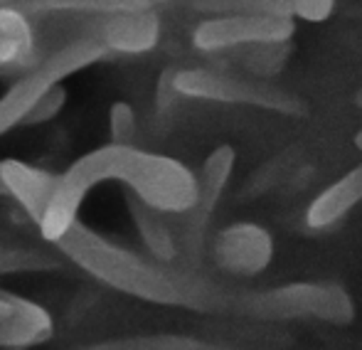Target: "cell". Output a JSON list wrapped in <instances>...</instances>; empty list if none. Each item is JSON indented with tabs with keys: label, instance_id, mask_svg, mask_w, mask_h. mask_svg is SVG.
Instances as JSON below:
<instances>
[{
	"label": "cell",
	"instance_id": "cell-2",
	"mask_svg": "<svg viewBox=\"0 0 362 350\" xmlns=\"http://www.w3.org/2000/svg\"><path fill=\"white\" fill-rule=\"evenodd\" d=\"M54 247L59 255L84 269L89 276L121 293L160 306H185L207 311L215 303L212 291L185 274L168 272L163 262H148L136 252L106 240L104 235L76 220Z\"/></svg>",
	"mask_w": 362,
	"mask_h": 350
},
{
	"label": "cell",
	"instance_id": "cell-5",
	"mask_svg": "<svg viewBox=\"0 0 362 350\" xmlns=\"http://www.w3.org/2000/svg\"><path fill=\"white\" fill-rule=\"evenodd\" d=\"M254 316L267 318H318L335 326H348L355 318V303L340 284L303 281L279 286L252 298Z\"/></svg>",
	"mask_w": 362,
	"mask_h": 350
},
{
	"label": "cell",
	"instance_id": "cell-14",
	"mask_svg": "<svg viewBox=\"0 0 362 350\" xmlns=\"http://www.w3.org/2000/svg\"><path fill=\"white\" fill-rule=\"evenodd\" d=\"M13 8L23 10L30 18L42 15H94L116 13V10L156 8V0H15Z\"/></svg>",
	"mask_w": 362,
	"mask_h": 350
},
{
	"label": "cell",
	"instance_id": "cell-1",
	"mask_svg": "<svg viewBox=\"0 0 362 350\" xmlns=\"http://www.w3.org/2000/svg\"><path fill=\"white\" fill-rule=\"evenodd\" d=\"M119 180L151 202L153 207L175 215L197 207L200 202V177L185 163L151 151H141L134 144L101 146L74 161L59 175L52 205L40 225L45 242H57L79 220V210L89 190L99 182Z\"/></svg>",
	"mask_w": 362,
	"mask_h": 350
},
{
	"label": "cell",
	"instance_id": "cell-7",
	"mask_svg": "<svg viewBox=\"0 0 362 350\" xmlns=\"http://www.w3.org/2000/svg\"><path fill=\"white\" fill-rule=\"evenodd\" d=\"M79 20L64 23L74 37L99 40L109 52L144 54L160 42V18L156 8L144 10H116V13L76 15Z\"/></svg>",
	"mask_w": 362,
	"mask_h": 350
},
{
	"label": "cell",
	"instance_id": "cell-17",
	"mask_svg": "<svg viewBox=\"0 0 362 350\" xmlns=\"http://www.w3.org/2000/svg\"><path fill=\"white\" fill-rule=\"evenodd\" d=\"M62 267V259L47 252L23 250V247H0V276L33 272H54Z\"/></svg>",
	"mask_w": 362,
	"mask_h": 350
},
{
	"label": "cell",
	"instance_id": "cell-22",
	"mask_svg": "<svg viewBox=\"0 0 362 350\" xmlns=\"http://www.w3.org/2000/svg\"><path fill=\"white\" fill-rule=\"evenodd\" d=\"M175 77H177V69L168 67L163 69V74L158 77V87H156V104L160 111H168L173 104H175V99L180 96V91H177V84H175Z\"/></svg>",
	"mask_w": 362,
	"mask_h": 350
},
{
	"label": "cell",
	"instance_id": "cell-11",
	"mask_svg": "<svg viewBox=\"0 0 362 350\" xmlns=\"http://www.w3.org/2000/svg\"><path fill=\"white\" fill-rule=\"evenodd\" d=\"M37 52L33 18L18 8L0 10V72H28L37 64Z\"/></svg>",
	"mask_w": 362,
	"mask_h": 350
},
{
	"label": "cell",
	"instance_id": "cell-6",
	"mask_svg": "<svg viewBox=\"0 0 362 350\" xmlns=\"http://www.w3.org/2000/svg\"><path fill=\"white\" fill-rule=\"evenodd\" d=\"M296 18L279 15H210L192 33V45L200 52H227L242 47L291 42Z\"/></svg>",
	"mask_w": 362,
	"mask_h": 350
},
{
	"label": "cell",
	"instance_id": "cell-18",
	"mask_svg": "<svg viewBox=\"0 0 362 350\" xmlns=\"http://www.w3.org/2000/svg\"><path fill=\"white\" fill-rule=\"evenodd\" d=\"M109 134L114 144H134L136 111L129 101H114L109 109Z\"/></svg>",
	"mask_w": 362,
	"mask_h": 350
},
{
	"label": "cell",
	"instance_id": "cell-23",
	"mask_svg": "<svg viewBox=\"0 0 362 350\" xmlns=\"http://www.w3.org/2000/svg\"><path fill=\"white\" fill-rule=\"evenodd\" d=\"M8 195V185H5V177H3V170H0V197Z\"/></svg>",
	"mask_w": 362,
	"mask_h": 350
},
{
	"label": "cell",
	"instance_id": "cell-9",
	"mask_svg": "<svg viewBox=\"0 0 362 350\" xmlns=\"http://www.w3.org/2000/svg\"><path fill=\"white\" fill-rule=\"evenodd\" d=\"M0 170H3L5 185H8V195L15 197L25 210V215L40 227L49 205H52L59 175L15 158L0 161Z\"/></svg>",
	"mask_w": 362,
	"mask_h": 350
},
{
	"label": "cell",
	"instance_id": "cell-12",
	"mask_svg": "<svg viewBox=\"0 0 362 350\" xmlns=\"http://www.w3.org/2000/svg\"><path fill=\"white\" fill-rule=\"evenodd\" d=\"M126 207H129V215L134 220L136 230L141 235V242L146 245V250L151 252L153 259L170 264L177 257V240L170 230V222H168V212L153 207L151 202H146L144 197H139L136 192H126Z\"/></svg>",
	"mask_w": 362,
	"mask_h": 350
},
{
	"label": "cell",
	"instance_id": "cell-25",
	"mask_svg": "<svg viewBox=\"0 0 362 350\" xmlns=\"http://www.w3.org/2000/svg\"><path fill=\"white\" fill-rule=\"evenodd\" d=\"M13 5H15V0H0V10H3V8H13Z\"/></svg>",
	"mask_w": 362,
	"mask_h": 350
},
{
	"label": "cell",
	"instance_id": "cell-4",
	"mask_svg": "<svg viewBox=\"0 0 362 350\" xmlns=\"http://www.w3.org/2000/svg\"><path fill=\"white\" fill-rule=\"evenodd\" d=\"M180 96L202 101H219V104H247L264 111L300 116L305 114V104L291 91L274 87L259 79H244L234 74L215 72V69H177L175 77Z\"/></svg>",
	"mask_w": 362,
	"mask_h": 350
},
{
	"label": "cell",
	"instance_id": "cell-24",
	"mask_svg": "<svg viewBox=\"0 0 362 350\" xmlns=\"http://www.w3.org/2000/svg\"><path fill=\"white\" fill-rule=\"evenodd\" d=\"M353 144H355V148H358V151H362V129L358 131V134H355Z\"/></svg>",
	"mask_w": 362,
	"mask_h": 350
},
{
	"label": "cell",
	"instance_id": "cell-8",
	"mask_svg": "<svg viewBox=\"0 0 362 350\" xmlns=\"http://www.w3.org/2000/svg\"><path fill=\"white\" fill-rule=\"evenodd\" d=\"M274 257V240L267 227L237 222L224 227L215 242V259L224 272L237 276H257Z\"/></svg>",
	"mask_w": 362,
	"mask_h": 350
},
{
	"label": "cell",
	"instance_id": "cell-3",
	"mask_svg": "<svg viewBox=\"0 0 362 350\" xmlns=\"http://www.w3.org/2000/svg\"><path fill=\"white\" fill-rule=\"evenodd\" d=\"M106 54H109V49L99 40L74 37L54 52H49L45 59H40L0 96V136L13 131L15 126H23L25 116L33 111V106L52 87L62 84V79L91 67Z\"/></svg>",
	"mask_w": 362,
	"mask_h": 350
},
{
	"label": "cell",
	"instance_id": "cell-16",
	"mask_svg": "<svg viewBox=\"0 0 362 350\" xmlns=\"http://www.w3.org/2000/svg\"><path fill=\"white\" fill-rule=\"evenodd\" d=\"M192 10L202 15H279L296 18L288 0H190Z\"/></svg>",
	"mask_w": 362,
	"mask_h": 350
},
{
	"label": "cell",
	"instance_id": "cell-21",
	"mask_svg": "<svg viewBox=\"0 0 362 350\" xmlns=\"http://www.w3.org/2000/svg\"><path fill=\"white\" fill-rule=\"evenodd\" d=\"M119 346H131V348H205V343L195 341V338L185 336H146V338H134V341H124Z\"/></svg>",
	"mask_w": 362,
	"mask_h": 350
},
{
	"label": "cell",
	"instance_id": "cell-19",
	"mask_svg": "<svg viewBox=\"0 0 362 350\" xmlns=\"http://www.w3.org/2000/svg\"><path fill=\"white\" fill-rule=\"evenodd\" d=\"M64 104H67V89H64L62 84H57V87L49 89L47 94L33 106V111L25 116L23 126H40V124H47V121L57 119L59 111L64 109Z\"/></svg>",
	"mask_w": 362,
	"mask_h": 350
},
{
	"label": "cell",
	"instance_id": "cell-20",
	"mask_svg": "<svg viewBox=\"0 0 362 350\" xmlns=\"http://www.w3.org/2000/svg\"><path fill=\"white\" fill-rule=\"evenodd\" d=\"M293 15L303 23H325L333 15L335 0H288Z\"/></svg>",
	"mask_w": 362,
	"mask_h": 350
},
{
	"label": "cell",
	"instance_id": "cell-13",
	"mask_svg": "<svg viewBox=\"0 0 362 350\" xmlns=\"http://www.w3.org/2000/svg\"><path fill=\"white\" fill-rule=\"evenodd\" d=\"M54 333L52 316L30 298H15V313L0 323V348H30L49 341Z\"/></svg>",
	"mask_w": 362,
	"mask_h": 350
},
{
	"label": "cell",
	"instance_id": "cell-10",
	"mask_svg": "<svg viewBox=\"0 0 362 350\" xmlns=\"http://www.w3.org/2000/svg\"><path fill=\"white\" fill-rule=\"evenodd\" d=\"M362 202V163L350 168L345 175H340L335 182H330L325 190L310 200L305 210V225L310 230H328L338 225L343 217H348L355 210V205Z\"/></svg>",
	"mask_w": 362,
	"mask_h": 350
},
{
	"label": "cell",
	"instance_id": "cell-15",
	"mask_svg": "<svg viewBox=\"0 0 362 350\" xmlns=\"http://www.w3.org/2000/svg\"><path fill=\"white\" fill-rule=\"evenodd\" d=\"M234 163H237V151L229 144H222L212 151L202 163L200 177V202H197L195 212H200L202 217H210L212 210L217 207L219 197H222L224 187H227L229 177H232Z\"/></svg>",
	"mask_w": 362,
	"mask_h": 350
}]
</instances>
